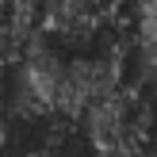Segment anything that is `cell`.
I'll return each instance as SVG.
<instances>
[{
  "mask_svg": "<svg viewBox=\"0 0 157 157\" xmlns=\"http://www.w3.org/2000/svg\"><path fill=\"white\" fill-rule=\"evenodd\" d=\"M84 134H88L96 153H115V157H134L146 150L153 134V107L138 84H119L104 100L84 111Z\"/></svg>",
  "mask_w": 157,
  "mask_h": 157,
  "instance_id": "1",
  "label": "cell"
}]
</instances>
